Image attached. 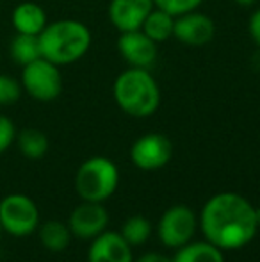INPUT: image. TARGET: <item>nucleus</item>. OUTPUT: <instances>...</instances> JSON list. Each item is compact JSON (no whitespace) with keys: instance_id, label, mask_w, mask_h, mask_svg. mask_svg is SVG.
I'll return each instance as SVG.
<instances>
[{"instance_id":"26","label":"nucleus","mask_w":260,"mask_h":262,"mask_svg":"<svg viewBox=\"0 0 260 262\" xmlns=\"http://www.w3.org/2000/svg\"><path fill=\"white\" fill-rule=\"evenodd\" d=\"M233 2H235L237 6H241V7H255L260 0H233Z\"/></svg>"},{"instance_id":"15","label":"nucleus","mask_w":260,"mask_h":262,"mask_svg":"<svg viewBox=\"0 0 260 262\" xmlns=\"http://www.w3.org/2000/svg\"><path fill=\"white\" fill-rule=\"evenodd\" d=\"M173 262H225L223 250L208 241H196L177 248V253L171 257Z\"/></svg>"},{"instance_id":"4","label":"nucleus","mask_w":260,"mask_h":262,"mask_svg":"<svg viewBox=\"0 0 260 262\" xmlns=\"http://www.w3.org/2000/svg\"><path fill=\"white\" fill-rule=\"evenodd\" d=\"M120 182L116 164L107 157H91L80 164L75 175V189L84 202H105Z\"/></svg>"},{"instance_id":"8","label":"nucleus","mask_w":260,"mask_h":262,"mask_svg":"<svg viewBox=\"0 0 260 262\" xmlns=\"http://www.w3.org/2000/svg\"><path fill=\"white\" fill-rule=\"evenodd\" d=\"M173 143L159 132H150L135 139L130 148V161L143 171H155L171 161Z\"/></svg>"},{"instance_id":"22","label":"nucleus","mask_w":260,"mask_h":262,"mask_svg":"<svg viewBox=\"0 0 260 262\" xmlns=\"http://www.w3.org/2000/svg\"><path fill=\"white\" fill-rule=\"evenodd\" d=\"M21 91H23V88H21L20 80L0 73V105L7 107L16 104L21 97Z\"/></svg>"},{"instance_id":"24","label":"nucleus","mask_w":260,"mask_h":262,"mask_svg":"<svg viewBox=\"0 0 260 262\" xmlns=\"http://www.w3.org/2000/svg\"><path fill=\"white\" fill-rule=\"evenodd\" d=\"M248 32H250L251 41L257 45V49H260V6L250 14V20H248Z\"/></svg>"},{"instance_id":"19","label":"nucleus","mask_w":260,"mask_h":262,"mask_svg":"<svg viewBox=\"0 0 260 262\" xmlns=\"http://www.w3.org/2000/svg\"><path fill=\"white\" fill-rule=\"evenodd\" d=\"M9 52H11L13 61L23 68V66H27L29 62L41 57V49H39L38 36L16 34L13 38V41H11Z\"/></svg>"},{"instance_id":"13","label":"nucleus","mask_w":260,"mask_h":262,"mask_svg":"<svg viewBox=\"0 0 260 262\" xmlns=\"http://www.w3.org/2000/svg\"><path fill=\"white\" fill-rule=\"evenodd\" d=\"M89 262H134L132 246L118 232H102L93 239L87 252Z\"/></svg>"},{"instance_id":"27","label":"nucleus","mask_w":260,"mask_h":262,"mask_svg":"<svg viewBox=\"0 0 260 262\" xmlns=\"http://www.w3.org/2000/svg\"><path fill=\"white\" fill-rule=\"evenodd\" d=\"M257 225H258V230H260V209H257Z\"/></svg>"},{"instance_id":"1","label":"nucleus","mask_w":260,"mask_h":262,"mask_svg":"<svg viewBox=\"0 0 260 262\" xmlns=\"http://www.w3.org/2000/svg\"><path fill=\"white\" fill-rule=\"evenodd\" d=\"M200 225L207 241L218 248H243L258 232L257 209L237 193H219L205 204Z\"/></svg>"},{"instance_id":"28","label":"nucleus","mask_w":260,"mask_h":262,"mask_svg":"<svg viewBox=\"0 0 260 262\" xmlns=\"http://www.w3.org/2000/svg\"><path fill=\"white\" fill-rule=\"evenodd\" d=\"M0 239H2V225H0Z\"/></svg>"},{"instance_id":"25","label":"nucleus","mask_w":260,"mask_h":262,"mask_svg":"<svg viewBox=\"0 0 260 262\" xmlns=\"http://www.w3.org/2000/svg\"><path fill=\"white\" fill-rule=\"evenodd\" d=\"M135 262H173V260H171V257H166V255H162V253L150 252V253L141 255Z\"/></svg>"},{"instance_id":"2","label":"nucleus","mask_w":260,"mask_h":262,"mask_svg":"<svg viewBox=\"0 0 260 262\" xmlns=\"http://www.w3.org/2000/svg\"><path fill=\"white\" fill-rule=\"evenodd\" d=\"M41 57L61 66H68L80 61L91 49L93 34L86 24L73 18H63L46 27L38 36Z\"/></svg>"},{"instance_id":"20","label":"nucleus","mask_w":260,"mask_h":262,"mask_svg":"<svg viewBox=\"0 0 260 262\" xmlns=\"http://www.w3.org/2000/svg\"><path fill=\"white\" fill-rule=\"evenodd\" d=\"M150 232H152L150 220H146L145 216H130L125 220L120 234L123 235V239H125L130 246H139L148 241Z\"/></svg>"},{"instance_id":"16","label":"nucleus","mask_w":260,"mask_h":262,"mask_svg":"<svg viewBox=\"0 0 260 262\" xmlns=\"http://www.w3.org/2000/svg\"><path fill=\"white\" fill-rule=\"evenodd\" d=\"M173 29H175V16H171L166 11L153 7L152 13L143 21L141 31L152 41H155L159 45V43L168 41L170 38H173Z\"/></svg>"},{"instance_id":"10","label":"nucleus","mask_w":260,"mask_h":262,"mask_svg":"<svg viewBox=\"0 0 260 262\" xmlns=\"http://www.w3.org/2000/svg\"><path fill=\"white\" fill-rule=\"evenodd\" d=\"M109 223V212L98 202H82L72 210L68 227L72 235L79 239H94L105 232Z\"/></svg>"},{"instance_id":"17","label":"nucleus","mask_w":260,"mask_h":262,"mask_svg":"<svg viewBox=\"0 0 260 262\" xmlns=\"http://www.w3.org/2000/svg\"><path fill=\"white\" fill-rule=\"evenodd\" d=\"M69 239H72V232L63 221L50 220L39 227V241L50 252H63L68 248Z\"/></svg>"},{"instance_id":"21","label":"nucleus","mask_w":260,"mask_h":262,"mask_svg":"<svg viewBox=\"0 0 260 262\" xmlns=\"http://www.w3.org/2000/svg\"><path fill=\"white\" fill-rule=\"evenodd\" d=\"M203 2L205 0H153V6L177 18L191 13V11H196Z\"/></svg>"},{"instance_id":"9","label":"nucleus","mask_w":260,"mask_h":262,"mask_svg":"<svg viewBox=\"0 0 260 262\" xmlns=\"http://www.w3.org/2000/svg\"><path fill=\"white\" fill-rule=\"evenodd\" d=\"M216 24L208 14L191 11L187 14L175 18L173 38L185 47H205L214 39Z\"/></svg>"},{"instance_id":"6","label":"nucleus","mask_w":260,"mask_h":262,"mask_svg":"<svg viewBox=\"0 0 260 262\" xmlns=\"http://www.w3.org/2000/svg\"><path fill=\"white\" fill-rule=\"evenodd\" d=\"M0 225L7 234L23 237L38 228L39 210L25 194H9L0 202Z\"/></svg>"},{"instance_id":"7","label":"nucleus","mask_w":260,"mask_h":262,"mask_svg":"<svg viewBox=\"0 0 260 262\" xmlns=\"http://www.w3.org/2000/svg\"><path fill=\"white\" fill-rule=\"evenodd\" d=\"M196 223L195 212L187 205H173L159 220L157 225L159 241L168 248H180L193 239Z\"/></svg>"},{"instance_id":"12","label":"nucleus","mask_w":260,"mask_h":262,"mask_svg":"<svg viewBox=\"0 0 260 262\" xmlns=\"http://www.w3.org/2000/svg\"><path fill=\"white\" fill-rule=\"evenodd\" d=\"M153 7V0H111L107 7L109 21L118 32L139 31Z\"/></svg>"},{"instance_id":"3","label":"nucleus","mask_w":260,"mask_h":262,"mask_svg":"<svg viewBox=\"0 0 260 262\" xmlns=\"http://www.w3.org/2000/svg\"><path fill=\"white\" fill-rule=\"evenodd\" d=\"M116 105L132 118H148L160 105V88L146 68H129L122 72L112 84Z\"/></svg>"},{"instance_id":"18","label":"nucleus","mask_w":260,"mask_h":262,"mask_svg":"<svg viewBox=\"0 0 260 262\" xmlns=\"http://www.w3.org/2000/svg\"><path fill=\"white\" fill-rule=\"evenodd\" d=\"M18 150L27 159H41L49 152V138L38 128H23L16 134Z\"/></svg>"},{"instance_id":"11","label":"nucleus","mask_w":260,"mask_h":262,"mask_svg":"<svg viewBox=\"0 0 260 262\" xmlns=\"http://www.w3.org/2000/svg\"><path fill=\"white\" fill-rule=\"evenodd\" d=\"M116 45H118V52L132 68L150 70L155 62L157 54H159L157 43L152 41L141 29L130 32H120Z\"/></svg>"},{"instance_id":"14","label":"nucleus","mask_w":260,"mask_h":262,"mask_svg":"<svg viewBox=\"0 0 260 262\" xmlns=\"http://www.w3.org/2000/svg\"><path fill=\"white\" fill-rule=\"evenodd\" d=\"M11 21L16 34H31L39 36L46 27V13L39 4L36 2H21L13 9Z\"/></svg>"},{"instance_id":"23","label":"nucleus","mask_w":260,"mask_h":262,"mask_svg":"<svg viewBox=\"0 0 260 262\" xmlns=\"http://www.w3.org/2000/svg\"><path fill=\"white\" fill-rule=\"evenodd\" d=\"M14 141H16V127L13 120L0 114V154L6 152Z\"/></svg>"},{"instance_id":"5","label":"nucleus","mask_w":260,"mask_h":262,"mask_svg":"<svg viewBox=\"0 0 260 262\" xmlns=\"http://www.w3.org/2000/svg\"><path fill=\"white\" fill-rule=\"evenodd\" d=\"M21 88L38 102H54L63 93V75L59 66L39 57L21 68Z\"/></svg>"}]
</instances>
